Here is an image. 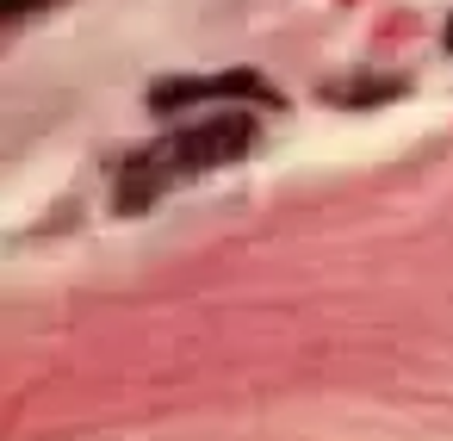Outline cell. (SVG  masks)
Returning a JSON list of instances; mask_svg holds the SVG:
<instances>
[{
  "label": "cell",
  "mask_w": 453,
  "mask_h": 441,
  "mask_svg": "<svg viewBox=\"0 0 453 441\" xmlns=\"http://www.w3.org/2000/svg\"><path fill=\"white\" fill-rule=\"evenodd\" d=\"M447 50H453V26H447Z\"/></svg>",
  "instance_id": "cell-3"
},
{
  "label": "cell",
  "mask_w": 453,
  "mask_h": 441,
  "mask_svg": "<svg viewBox=\"0 0 453 441\" xmlns=\"http://www.w3.org/2000/svg\"><path fill=\"white\" fill-rule=\"evenodd\" d=\"M32 7H38V0H0V13H13V19H19V13H32Z\"/></svg>",
  "instance_id": "cell-2"
},
{
  "label": "cell",
  "mask_w": 453,
  "mask_h": 441,
  "mask_svg": "<svg viewBox=\"0 0 453 441\" xmlns=\"http://www.w3.org/2000/svg\"><path fill=\"white\" fill-rule=\"evenodd\" d=\"M261 137V119L249 106H224V112H205V119H187V125H168L150 150H137L119 174V212H143L156 199H168L174 187L187 181H205L211 168L249 156Z\"/></svg>",
  "instance_id": "cell-1"
}]
</instances>
